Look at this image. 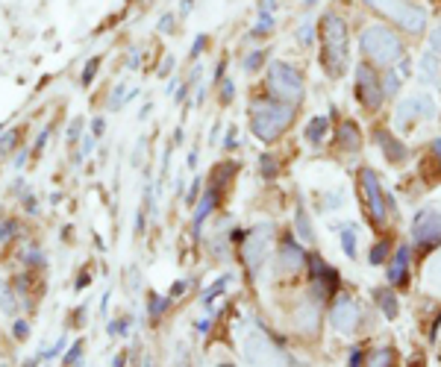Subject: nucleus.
I'll list each match as a JSON object with an SVG mask.
<instances>
[{"mask_svg":"<svg viewBox=\"0 0 441 367\" xmlns=\"http://www.w3.org/2000/svg\"><path fill=\"white\" fill-rule=\"evenodd\" d=\"M97 65H101V59H97V56H94V59H92L89 65H85V70H82V86H89V82L94 80V74H97Z\"/></svg>","mask_w":441,"mask_h":367,"instance_id":"7c9ffc66","label":"nucleus"},{"mask_svg":"<svg viewBox=\"0 0 441 367\" xmlns=\"http://www.w3.org/2000/svg\"><path fill=\"white\" fill-rule=\"evenodd\" d=\"M303 262H306V256H303L301 244H297L294 238H286V241L280 244V264H282V271H301Z\"/></svg>","mask_w":441,"mask_h":367,"instance_id":"ddd939ff","label":"nucleus"},{"mask_svg":"<svg viewBox=\"0 0 441 367\" xmlns=\"http://www.w3.org/2000/svg\"><path fill=\"white\" fill-rule=\"evenodd\" d=\"M259 162H262V177H274L277 174V159L271 156V153H265Z\"/></svg>","mask_w":441,"mask_h":367,"instance_id":"c756f323","label":"nucleus"},{"mask_svg":"<svg viewBox=\"0 0 441 367\" xmlns=\"http://www.w3.org/2000/svg\"><path fill=\"white\" fill-rule=\"evenodd\" d=\"M297 38H301L303 45H309V41H312V24H303L301 30H297Z\"/></svg>","mask_w":441,"mask_h":367,"instance_id":"e433bc0d","label":"nucleus"},{"mask_svg":"<svg viewBox=\"0 0 441 367\" xmlns=\"http://www.w3.org/2000/svg\"><path fill=\"white\" fill-rule=\"evenodd\" d=\"M391 356H394L391 350H379V352H374V356L368 359V361H371V364H391Z\"/></svg>","mask_w":441,"mask_h":367,"instance_id":"473e14b6","label":"nucleus"},{"mask_svg":"<svg viewBox=\"0 0 441 367\" xmlns=\"http://www.w3.org/2000/svg\"><path fill=\"white\" fill-rule=\"evenodd\" d=\"M389 253H391V244L386 241V238H382V241H377V244L371 247V253H368V262H371V264H382Z\"/></svg>","mask_w":441,"mask_h":367,"instance_id":"a878e982","label":"nucleus"},{"mask_svg":"<svg viewBox=\"0 0 441 367\" xmlns=\"http://www.w3.org/2000/svg\"><path fill=\"white\" fill-rule=\"evenodd\" d=\"M12 232H15V223L0 218V241H9V235H12Z\"/></svg>","mask_w":441,"mask_h":367,"instance_id":"72a5a7b5","label":"nucleus"},{"mask_svg":"<svg viewBox=\"0 0 441 367\" xmlns=\"http://www.w3.org/2000/svg\"><path fill=\"white\" fill-rule=\"evenodd\" d=\"M226 147H236V133H226Z\"/></svg>","mask_w":441,"mask_h":367,"instance_id":"c03bdc74","label":"nucleus"},{"mask_svg":"<svg viewBox=\"0 0 441 367\" xmlns=\"http://www.w3.org/2000/svg\"><path fill=\"white\" fill-rule=\"evenodd\" d=\"M268 91H271L277 100L282 103H301V97H303V77H301V70H297L294 65L289 62H271L268 65Z\"/></svg>","mask_w":441,"mask_h":367,"instance_id":"39448f33","label":"nucleus"},{"mask_svg":"<svg viewBox=\"0 0 441 367\" xmlns=\"http://www.w3.org/2000/svg\"><path fill=\"white\" fill-rule=\"evenodd\" d=\"M347 56H350L347 24L335 12H326L321 18V65L326 68L330 77H341L347 68Z\"/></svg>","mask_w":441,"mask_h":367,"instance_id":"f257e3e1","label":"nucleus"},{"mask_svg":"<svg viewBox=\"0 0 441 367\" xmlns=\"http://www.w3.org/2000/svg\"><path fill=\"white\" fill-rule=\"evenodd\" d=\"M356 94L368 109H379V103L386 100V91H382V82L368 65L356 68Z\"/></svg>","mask_w":441,"mask_h":367,"instance_id":"9b49d317","label":"nucleus"},{"mask_svg":"<svg viewBox=\"0 0 441 367\" xmlns=\"http://www.w3.org/2000/svg\"><path fill=\"white\" fill-rule=\"evenodd\" d=\"M230 279H233V276H221V279L215 282V285H212V288L203 294V303H212V297H218V294L224 291V285H226V282H230Z\"/></svg>","mask_w":441,"mask_h":367,"instance_id":"c85d7f7f","label":"nucleus"},{"mask_svg":"<svg viewBox=\"0 0 441 367\" xmlns=\"http://www.w3.org/2000/svg\"><path fill=\"white\" fill-rule=\"evenodd\" d=\"M0 308H3L6 315H15V300H12V291L0 282Z\"/></svg>","mask_w":441,"mask_h":367,"instance_id":"bb28decb","label":"nucleus"},{"mask_svg":"<svg viewBox=\"0 0 441 367\" xmlns=\"http://www.w3.org/2000/svg\"><path fill=\"white\" fill-rule=\"evenodd\" d=\"M218 206V188H212V191H206V197L201 200V206L194 209V235H201V230H203V220L212 215V209Z\"/></svg>","mask_w":441,"mask_h":367,"instance_id":"f3484780","label":"nucleus"},{"mask_svg":"<svg viewBox=\"0 0 441 367\" xmlns=\"http://www.w3.org/2000/svg\"><path fill=\"white\" fill-rule=\"evenodd\" d=\"M294 323H297V327H301V332L315 335V332H318V323H321L318 303H315V300H306V303H301V308H297V315H294Z\"/></svg>","mask_w":441,"mask_h":367,"instance_id":"4468645a","label":"nucleus"},{"mask_svg":"<svg viewBox=\"0 0 441 367\" xmlns=\"http://www.w3.org/2000/svg\"><path fill=\"white\" fill-rule=\"evenodd\" d=\"M406 271H409V247H400L397 250V256L389 267V282L391 285H403L406 282Z\"/></svg>","mask_w":441,"mask_h":367,"instance_id":"6ab92c4d","label":"nucleus"},{"mask_svg":"<svg viewBox=\"0 0 441 367\" xmlns=\"http://www.w3.org/2000/svg\"><path fill=\"white\" fill-rule=\"evenodd\" d=\"M433 153H435V159L441 162V138H438V141H435V144H433Z\"/></svg>","mask_w":441,"mask_h":367,"instance_id":"37998d69","label":"nucleus"},{"mask_svg":"<svg viewBox=\"0 0 441 367\" xmlns=\"http://www.w3.org/2000/svg\"><path fill=\"white\" fill-rule=\"evenodd\" d=\"M165 308H168V300H165V297H156V294H153V297H150V317H153V320L162 317Z\"/></svg>","mask_w":441,"mask_h":367,"instance_id":"cd10ccee","label":"nucleus"},{"mask_svg":"<svg viewBox=\"0 0 441 367\" xmlns=\"http://www.w3.org/2000/svg\"><path fill=\"white\" fill-rule=\"evenodd\" d=\"M359 47H362V53L374 65H394V62H400L403 53H406L403 50V41L397 38L389 27H382V24L365 27L362 36H359Z\"/></svg>","mask_w":441,"mask_h":367,"instance_id":"7ed1b4c3","label":"nucleus"},{"mask_svg":"<svg viewBox=\"0 0 441 367\" xmlns=\"http://www.w3.org/2000/svg\"><path fill=\"white\" fill-rule=\"evenodd\" d=\"M426 285H430L435 294H441V256H435L430 264H426Z\"/></svg>","mask_w":441,"mask_h":367,"instance_id":"5701e85b","label":"nucleus"},{"mask_svg":"<svg viewBox=\"0 0 441 367\" xmlns=\"http://www.w3.org/2000/svg\"><path fill=\"white\" fill-rule=\"evenodd\" d=\"M15 141H18V135H15V133H9L3 141H0V156H3V153H9V150H12V144H15Z\"/></svg>","mask_w":441,"mask_h":367,"instance_id":"c9c22d12","label":"nucleus"},{"mask_svg":"<svg viewBox=\"0 0 441 367\" xmlns=\"http://www.w3.org/2000/svg\"><path fill=\"white\" fill-rule=\"evenodd\" d=\"M341 250L347 253V259H356V230L353 227L341 230Z\"/></svg>","mask_w":441,"mask_h":367,"instance_id":"b1692460","label":"nucleus"},{"mask_svg":"<svg viewBox=\"0 0 441 367\" xmlns=\"http://www.w3.org/2000/svg\"><path fill=\"white\" fill-rule=\"evenodd\" d=\"M197 191H201V179H194L191 194H186V200H189V203H194V200H197Z\"/></svg>","mask_w":441,"mask_h":367,"instance_id":"58836bf2","label":"nucleus"},{"mask_svg":"<svg viewBox=\"0 0 441 367\" xmlns=\"http://www.w3.org/2000/svg\"><path fill=\"white\" fill-rule=\"evenodd\" d=\"M438 56H435V50L433 53H424L421 56V62H418V80L421 82H426V86H433V82H438Z\"/></svg>","mask_w":441,"mask_h":367,"instance_id":"a211bd4d","label":"nucleus"},{"mask_svg":"<svg viewBox=\"0 0 441 367\" xmlns=\"http://www.w3.org/2000/svg\"><path fill=\"white\" fill-rule=\"evenodd\" d=\"M245 356L247 361L253 364H271V361H289L286 352H280L274 347V341L268 338L259 327H253L247 335H245Z\"/></svg>","mask_w":441,"mask_h":367,"instance_id":"1a4fd4ad","label":"nucleus"},{"mask_svg":"<svg viewBox=\"0 0 441 367\" xmlns=\"http://www.w3.org/2000/svg\"><path fill=\"white\" fill-rule=\"evenodd\" d=\"M80 350H82V341H77L74 347H71V352H68L62 361H65V364H77V361H80Z\"/></svg>","mask_w":441,"mask_h":367,"instance_id":"f704fd0d","label":"nucleus"},{"mask_svg":"<svg viewBox=\"0 0 441 367\" xmlns=\"http://www.w3.org/2000/svg\"><path fill=\"white\" fill-rule=\"evenodd\" d=\"M159 27H162V33H171V15H162Z\"/></svg>","mask_w":441,"mask_h":367,"instance_id":"a19ab883","label":"nucleus"},{"mask_svg":"<svg viewBox=\"0 0 441 367\" xmlns=\"http://www.w3.org/2000/svg\"><path fill=\"white\" fill-rule=\"evenodd\" d=\"M324 133H326V118H315L309 126H306V138L312 141V144H321L324 141Z\"/></svg>","mask_w":441,"mask_h":367,"instance_id":"393cba45","label":"nucleus"},{"mask_svg":"<svg viewBox=\"0 0 441 367\" xmlns=\"http://www.w3.org/2000/svg\"><path fill=\"white\" fill-rule=\"evenodd\" d=\"M233 91H236V89H233V82H224V103L233 97Z\"/></svg>","mask_w":441,"mask_h":367,"instance_id":"ea45409f","label":"nucleus"},{"mask_svg":"<svg viewBox=\"0 0 441 367\" xmlns=\"http://www.w3.org/2000/svg\"><path fill=\"white\" fill-rule=\"evenodd\" d=\"M374 300H377V306H379V312L386 315V317H397V297H394V291L391 288H377L374 291Z\"/></svg>","mask_w":441,"mask_h":367,"instance_id":"412c9836","label":"nucleus"},{"mask_svg":"<svg viewBox=\"0 0 441 367\" xmlns=\"http://www.w3.org/2000/svg\"><path fill=\"white\" fill-rule=\"evenodd\" d=\"M371 9H377L379 15L391 18L400 30L412 33V36H421L426 30V9L412 3V0H365Z\"/></svg>","mask_w":441,"mask_h":367,"instance_id":"20e7f679","label":"nucleus"},{"mask_svg":"<svg viewBox=\"0 0 441 367\" xmlns=\"http://www.w3.org/2000/svg\"><path fill=\"white\" fill-rule=\"evenodd\" d=\"M406 74H409V62H406V59L397 62V68L391 65V70L386 74V80H382V91H386V94H397V91H400V86H403Z\"/></svg>","mask_w":441,"mask_h":367,"instance_id":"dca6fc26","label":"nucleus"},{"mask_svg":"<svg viewBox=\"0 0 441 367\" xmlns=\"http://www.w3.org/2000/svg\"><path fill=\"white\" fill-rule=\"evenodd\" d=\"M294 227H297V232H301V241H312V238H315V232H312V220H309V215H306L303 203L297 206V218H294Z\"/></svg>","mask_w":441,"mask_h":367,"instance_id":"4be33fe9","label":"nucleus"},{"mask_svg":"<svg viewBox=\"0 0 441 367\" xmlns=\"http://www.w3.org/2000/svg\"><path fill=\"white\" fill-rule=\"evenodd\" d=\"M80 123H82V121H74V126H71V133H68V138H71V141L77 138V133H80Z\"/></svg>","mask_w":441,"mask_h":367,"instance_id":"79ce46f5","label":"nucleus"},{"mask_svg":"<svg viewBox=\"0 0 441 367\" xmlns=\"http://www.w3.org/2000/svg\"><path fill=\"white\" fill-rule=\"evenodd\" d=\"M271 235H274L271 223H259V227H256L250 232V238L245 241V264H247L250 274L262 271V264L268 259V250H271Z\"/></svg>","mask_w":441,"mask_h":367,"instance_id":"9d476101","label":"nucleus"},{"mask_svg":"<svg viewBox=\"0 0 441 367\" xmlns=\"http://www.w3.org/2000/svg\"><path fill=\"white\" fill-rule=\"evenodd\" d=\"M335 144L341 150H350V153H356L362 147V133H359V126L353 123V121H341L338 123V133H335Z\"/></svg>","mask_w":441,"mask_h":367,"instance_id":"2eb2a0df","label":"nucleus"},{"mask_svg":"<svg viewBox=\"0 0 441 367\" xmlns=\"http://www.w3.org/2000/svg\"><path fill=\"white\" fill-rule=\"evenodd\" d=\"M377 141L382 144V153H386L389 162H403L406 159V147L400 144V141H394L389 133H377Z\"/></svg>","mask_w":441,"mask_h":367,"instance_id":"aec40b11","label":"nucleus"},{"mask_svg":"<svg viewBox=\"0 0 441 367\" xmlns=\"http://www.w3.org/2000/svg\"><path fill=\"white\" fill-rule=\"evenodd\" d=\"M435 115V100L430 94H409L394 109V130H409L415 121H426Z\"/></svg>","mask_w":441,"mask_h":367,"instance_id":"423d86ee","label":"nucleus"},{"mask_svg":"<svg viewBox=\"0 0 441 367\" xmlns=\"http://www.w3.org/2000/svg\"><path fill=\"white\" fill-rule=\"evenodd\" d=\"M12 332H15V338H27V332H30V327H27L24 320H18L15 327H12Z\"/></svg>","mask_w":441,"mask_h":367,"instance_id":"4c0bfd02","label":"nucleus"},{"mask_svg":"<svg viewBox=\"0 0 441 367\" xmlns=\"http://www.w3.org/2000/svg\"><path fill=\"white\" fill-rule=\"evenodd\" d=\"M359 320H362V312H359V303L356 300H350V297H338L335 300L333 312H330V323H333L335 332L350 335L353 329L359 327Z\"/></svg>","mask_w":441,"mask_h":367,"instance_id":"f8f14e48","label":"nucleus"},{"mask_svg":"<svg viewBox=\"0 0 441 367\" xmlns=\"http://www.w3.org/2000/svg\"><path fill=\"white\" fill-rule=\"evenodd\" d=\"M262 59H265V53H262V50H253L247 59H245V70H256V68L262 65Z\"/></svg>","mask_w":441,"mask_h":367,"instance_id":"2f4dec72","label":"nucleus"},{"mask_svg":"<svg viewBox=\"0 0 441 367\" xmlns=\"http://www.w3.org/2000/svg\"><path fill=\"white\" fill-rule=\"evenodd\" d=\"M291 118H294V109L282 100H256L250 106V130L262 141H274L277 135H282Z\"/></svg>","mask_w":441,"mask_h":367,"instance_id":"f03ea898","label":"nucleus"},{"mask_svg":"<svg viewBox=\"0 0 441 367\" xmlns=\"http://www.w3.org/2000/svg\"><path fill=\"white\" fill-rule=\"evenodd\" d=\"M359 186H362L365 206H368V211H371L374 223L382 227V223L389 220V209H386L389 203H386V194H382L379 179H377V174L371 171V167H362V171H359Z\"/></svg>","mask_w":441,"mask_h":367,"instance_id":"0eeeda50","label":"nucleus"},{"mask_svg":"<svg viewBox=\"0 0 441 367\" xmlns=\"http://www.w3.org/2000/svg\"><path fill=\"white\" fill-rule=\"evenodd\" d=\"M412 241L418 247H438L441 244V211L426 206L412 220Z\"/></svg>","mask_w":441,"mask_h":367,"instance_id":"6e6552de","label":"nucleus"},{"mask_svg":"<svg viewBox=\"0 0 441 367\" xmlns=\"http://www.w3.org/2000/svg\"><path fill=\"white\" fill-rule=\"evenodd\" d=\"M318 3V0H306V6H315Z\"/></svg>","mask_w":441,"mask_h":367,"instance_id":"a18cd8bd","label":"nucleus"}]
</instances>
